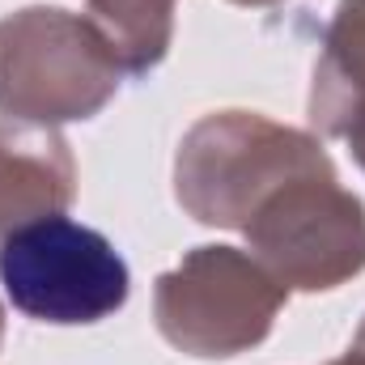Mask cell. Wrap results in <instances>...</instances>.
I'll return each instance as SVG.
<instances>
[{"mask_svg":"<svg viewBox=\"0 0 365 365\" xmlns=\"http://www.w3.org/2000/svg\"><path fill=\"white\" fill-rule=\"evenodd\" d=\"M175 200L212 230H238L293 293H327L365 272V204L314 132L259 110L195 119L175 153Z\"/></svg>","mask_w":365,"mask_h":365,"instance_id":"1","label":"cell"},{"mask_svg":"<svg viewBox=\"0 0 365 365\" xmlns=\"http://www.w3.org/2000/svg\"><path fill=\"white\" fill-rule=\"evenodd\" d=\"M123 81V68L86 13L30 4L0 17V115L60 128L93 119Z\"/></svg>","mask_w":365,"mask_h":365,"instance_id":"2","label":"cell"},{"mask_svg":"<svg viewBox=\"0 0 365 365\" xmlns=\"http://www.w3.org/2000/svg\"><path fill=\"white\" fill-rule=\"evenodd\" d=\"M289 289L251 251L195 247L153 284V323L170 349L200 361H230L272 336Z\"/></svg>","mask_w":365,"mask_h":365,"instance_id":"3","label":"cell"},{"mask_svg":"<svg viewBox=\"0 0 365 365\" xmlns=\"http://www.w3.org/2000/svg\"><path fill=\"white\" fill-rule=\"evenodd\" d=\"M0 284L26 319L77 327L123 310L132 272L106 234L47 212L0 238Z\"/></svg>","mask_w":365,"mask_h":365,"instance_id":"4","label":"cell"},{"mask_svg":"<svg viewBox=\"0 0 365 365\" xmlns=\"http://www.w3.org/2000/svg\"><path fill=\"white\" fill-rule=\"evenodd\" d=\"M77 195V162L56 128L0 119V238L21 221L64 212Z\"/></svg>","mask_w":365,"mask_h":365,"instance_id":"5","label":"cell"},{"mask_svg":"<svg viewBox=\"0 0 365 365\" xmlns=\"http://www.w3.org/2000/svg\"><path fill=\"white\" fill-rule=\"evenodd\" d=\"M310 128L344 140L365 170V0H340L310 81Z\"/></svg>","mask_w":365,"mask_h":365,"instance_id":"6","label":"cell"},{"mask_svg":"<svg viewBox=\"0 0 365 365\" xmlns=\"http://www.w3.org/2000/svg\"><path fill=\"white\" fill-rule=\"evenodd\" d=\"M175 4L179 0H86V17L110 43L123 77H145L170 56Z\"/></svg>","mask_w":365,"mask_h":365,"instance_id":"7","label":"cell"},{"mask_svg":"<svg viewBox=\"0 0 365 365\" xmlns=\"http://www.w3.org/2000/svg\"><path fill=\"white\" fill-rule=\"evenodd\" d=\"M327 365H365V319H361V327H357V336H353V344H349V353Z\"/></svg>","mask_w":365,"mask_h":365,"instance_id":"8","label":"cell"},{"mask_svg":"<svg viewBox=\"0 0 365 365\" xmlns=\"http://www.w3.org/2000/svg\"><path fill=\"white\" fill-rule=\"evenodd\" d=\"M234 4H247V9H268V4H280V0H234Z\"/></svg>","mask_w":365,"mask_h":365,"instance_id":"9","label":"cell"},{"mask_svg":"<svg viewBox=\"0 0 365 365\" xmlns=\"http://www.w3.org/2000/svg\"><path fill=\"white\" fill-rule=\"evenodd\" d=\"M0 340H4V306H0Z\"/></svg>","mask_w":365,"mask_h":365,"instance_id":"10","label":"cell"}]
</instances>
